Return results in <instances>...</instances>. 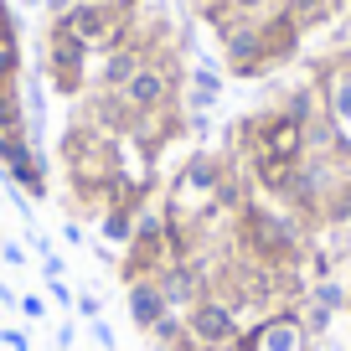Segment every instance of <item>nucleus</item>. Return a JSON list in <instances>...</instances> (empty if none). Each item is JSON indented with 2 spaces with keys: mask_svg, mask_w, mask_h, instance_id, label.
I'll list each match as a JSON object with an SVG mask.
<instances>
[{
  "mask_svg": "<svg viewBox=\"0 0 351 351\" xmlns=\"http://www.w3.org/2000/svg\"><path fill=\"white\" fill-rule=\"evenodd\" d=\"M305 248H310V228L285 207L248 197L232 212V253L263 263V269H305Z\"/></svg>",
  "mask_w": 351,
  "mask_h": 351,
  "instance_id": "1",
  "label": "nucleus"
},
{
  "mask_svg": "<svg viewBox=\"0 0 351 351\" xmlns=\"http://www.w3.org/2000/svg\"><path fill=\"white\" fill-rule=\"evenodd\" d=\"M181 83H186V67L171 62V52H160V57H150V62L119 88V99L130 104L134 119H155V114L181 109Z\"/></svg>",
  "mask_w": 351,
  "mask_h": 351,
  "instance_id": "2",
  "label": "nucleus"
},
{
  "mask_svg": "<svg viewBox=\"0 0 351 351\" xmlns=\"http://www.w3.org/2000/svg\"><path fill=\"white\" fill-rule=\"evenodd\" d=\"M52 165H47V145H32L26 130H0V181L26 191V202L52 197Z\"/></svg>",
  "mask_w": 351,
  "mask_h": 351,
  "instance_id": "3",
  "label": "nucleus"
},
{
  "mask_svg": "<svg viewBox=\"0 0 351 351\" xmlns=\"http://www.w3.org/2000/svg\"><path fill=\"white\" fill-rule=\"evenodd\" d=\"M62 26L88 47V52L104 57L109 47H119L124 36L134 32V11L119 5V0H73L67 16H62Z\"/></svg>",
  "mask_w": 351,
  "mask_h": 351,
  "instance_id": "4",
  "label": "nucleus"
},
{
  "mask_svg": "<svg viewBox=\"0 0 351 351\" xmlns=\"http://www.w3.org/2000/svg\"><path fill=\"white\" fill-rule=\"evenodd\" d=\"M232 171V155H217V150H191L186 160H181V171H176V181L165 186V202L181 212H202L212 207V197H217V186L228 181Z\"/></svg>",
  "mask_w": 351,
  "mask_h": 351,
  "instance_id": "5",
  "label": "nucleus"
},
{
  "mask_svg": "<svg viewBox=\"0 0 351 351\" xmlns=\"http://www.w3.org/2000/svg\"><path fill=\"white\" fill-rule=\"evenodd\" d=\"M88 47L77 42L73 32H67L62 21H47V32H42V77L52 83V93H83L88 88Z\"/></svg>",
  "mask_w": 351,
  "mask_h": 351,
  "instance_id": "6",
  "label": "nucleus"
},
{
  "mask_svg": "<svg viewBox=\"0 0 351 351\" xmlns=\"http://www.w3.org/2000/svg\"><path fill=\"white\" fill-rule=\"evenodd\" d=\"M315 346V336L305 330V320H300L295 305H274L263 310L258 320H248L238 336V346L232 351H310Z\"/></svg>",
  "mask_w": 351,
  "mask_h": 351,
  "instance_id": "7",
  "label": "nucleus"
},
{
  "mask_svg": "<svg viewBox=\"0 0 351 351\" xmlns=\"http://www.w3.org/2000/svg\"><path fill=\"white\" fill-rule=\"evenodd\" d=\"M243 326H248V320L222 295H202L197 305L186 310V330H191V341H197L202 351H232L238 336H243Z\"/></svg>",
  "mask_w": 351,
  "mask_h": 351,
  "instance_id": "8",
  "label": "nucleus"
},
{
  "mask_svg": "<svg viewBox=\"0 0 351 351\" xmlns=\"http://www.w3.org/2000/svg\"><path fill=\"white\" fill-rule=\"evenodd\" d=\"M320 83V104H326V119L341 130V140L351 145V52H330L315 67Z\"/></svg>",
  "mask_w": 351,
  "mask_h": 351,
  "instance_id": "9",
  "label": "nucleus"
},
{
  "mask_svg": "<svg viewBox=\"0 0 351 351\" xmlns=\"http://www.w3.org/2000/svg\"><path fill=\"white\" fill-rule=\"evenodd\" d=\"M150 57H160V52H150V47H145L140 36L130 32V36H124L119 47H109V52L99 57V67L88 73V83H93V88H109V93H119V88L130 83V77L140 73L145 62H150Z\"/></svg>",
  "mask_w": 351,
  "mask_h": 351,
  "instance_id": "10",
  "label": "nucleus"
},
{
  "mask_svg": "<svg viewBox=\"0 0 351 351\" xmlns=\"http://www.w3.org/2000/svg\"><path fill=\"white\" fill-rule=\"evenodd\" d=\"M155 285H160L165 305H171L176 315H186V310L197 305L202 295H212V285H207V269H202V258H186V263H165L160 274H155Z\"/></svg>",
  "mask_w": 351,
  "mask_h": 351,
  "instance_id": "11",
  "label": "nucleus"
},
{
  "mask_svg": "<svg viewBox=\"0 0 351 351\" xmlns=\"http://www.w3.org/2000/svg\"><path fill=\"white\" fill-rule=\"evenodd\" d=\"M222 88H228L222 67L207 62V57H197V62L186 67V83H181V109L186 114H212L222 104Z\"/></svg>",
  "mask_w": 351,
  "mask_h": 351,
  "instance_id": "12",
  "label": "nucleus"
},
{
  "mask_svg": "<svg viewBox=\"0 0 351 351\" xmlns=\"http://www.w3.org/2000/svg\"><path fill=\"white\" fill-rule=\"evenodd\" d=\"M124 310H130V326L140 330V336H150L155 320L171 315V305H165V295H160L155 279H130V285H124Z\"/></svg>",
  "mask_w": 351,
  "mask_h": 351,
  "instance_id": "13",
  "label": "nucleus"
},
{
  "mask_svg": "<svg viewBox=\"0 0 351 351\" xmlns=\"http://www.w3.org/2000/svg\"><path fill=\"white\" fill-rule=\"evenodd\" d=\"M274 109H279V114H289L300 130H305V124H315V119H326V104H320V83H315V77H300V83H289L285 93H279Z\"/></svg>",
  "mask_w": 351,
  "mask_h": 351,
  "instance_id": "14",
  "label": "nucleus"
},
{
  "mask_svg": "<svg viewBox=\"0 0 351 351\" xmlns=\"http://www.w3.org/2000/svg\"><path fill=\"white\" fill-rule=\"evenodd\" d=\"M134 212H140V207H130V202H109V207L99 212V232H104V243H109V248H130V238H134Z\"/></svg>",
  "mask_w": 351,
  "mask_h": 351,
  "instance_id": "15",
  "label": "nucleus"
},
{
  "mask_svg": "<svg viewBox=\"0 0 351 351\" xmlns=\"http://www.w3.org/2000/svg\"><path fill=\"white\" fill-rule=\"evenodd\" d=\"M300 300H310V305H320V310H330V315H341L346 310V279H310V289Z\"/></svg>",
  "mask_w": 351,
  "mask_h": 351,
  "instance_id": "16",
  "label": "nucleus"
},
{
  "mask_svg": "<svg viewBox=\"0 0 351 351\" xmlns=\"http://www.w3.org/2000/svg\"><path fill=\"white\" fill-rule=\"evenodd\" d=\"M0 130H26L21 83H0Z\"/></svg>",
  "mask_w": 351,
  "mask_h": 351,
  "instance_id": "17",
  "label": "nucleus"
},
{
  "mask_svg": "<svg viewBox=\"0 0 351 351\" xmlns=\"http://www.w3.org/2000/svg\"><path fill=\"white\" fill-rule=\"evenodd\" d=\"M295 310H300V320H305V330H310L315 341H326V336H330V326H336V315H330V310L310 305V300H295Z\"/></svg>",
  "mask_w": 351,
  "mask_h": 351,
  "instance_id": "18",
  "label": "nucleus"
},
{
  "mask_svg": "<svg viewBox=\"0 0 351 351\" xmlns=\"http://www.w3.org/2000/svg\"><path fill=\"white\" fill-rule=\"evenodd\" d=\"M222 11H228V16H243V21H263L274 5H269V0H228Z\"/></svg>",
  "mask_w": 351,
  "mask_h": 351,
  "instance_id": "19",
  "label": "nucleus"
},
{
  "mask_svg": "<svg viewBox=\"0 0 351 351\" xmlns=\"http://www.w3.org/2000/svg\"><path fill=\"white\" fill-rule=\"evenodd\" d=\"M16 47H21V21H16V11L5 5V11H0V52H16Z\"/></svg>",
  "mask_w": 351,
  "mask_h": 351,
  "instance_id": "20",
  "label": "nucleus"
},
{
  "mask_svg": "<svg viewBox=\"0 0 351 351\" xmlns=\"http://www.w3.org/2000/svg\"><path fill=\"white\" fill-rule=\"evenodd\" d=\"M73 310H77V320H99V315H104V300L93 295V289H77Z\"/></svg>",
  "mask_w": 351,
  "mask_h": 351,
  "instance_id": "21",
  "label": "nucleus"
},
{
  "mask_svg": "<svg viewBox=\"0 0 351 351\" xmlns=\"http://www.w3.org/2000/svg\"><path fill=\"white\" fill-rule=\"evenodd\" d=\"M0 346H5V351H32V336H26L21 326H5V330H0Z\"/></svg>",
  "mask_w": 351,
  "mask_h": 351,
  "instance_id": "22",
  "label": "nucleus"
},
{
  "mask_svg": "<svg viewBox=\"0 0 351 351\" xmlns=\"http://www.w3.org/2000/svg\"><path fill=\"white\" fill-rule=\"evenodd\" d=\"M16 310H21L26 320H47V300L42 295H21V305H16Z\"/></svg>",
  "mask_w": 351,
  "mask_h": 351,
  "instance_id": "23",
  "label": "nucleus"
},
{
  "mask_svg": "<svg viewBox=\"0 0 351 351\" xmlns=\"http://www.w3.org/2000/svg\"><path fill=\"white\" fill-rule=\"evenodd\" d=\"M0 258L11 263V269H21V263H26V248H21V243H11V238H0Z\"/></svg>",
  "mask_w": 351,
  "mask_h": 351,
  "instance_id": "24",
  "label": "nucleus"
},
{
  "mask_svg": "<svg viewBox=\"0 0 351 351\" xmlns=\"http://www.w3.org/2000/svg\"><path fill=\"white\" fill-rule=\"evenodd\" d=\"M47 295H52L57 305H73V300H77V289H67V279H47Z\"/></svg>",
  "mask_w": 351,
  "mask_h": 351,
  "instance_id": "25",
  "label": "nucleus"
},
{
  "mask_svg": "<svg viewBox=\"0 0 351 351\" xmlns=\"http://www.w3.org/2000/svg\"><path fill=\"white\" fill-rule=\"evenodd\" d=\"M42 279H67V263H62V253H47V258H42Z\"/></svg>",
  "mask_w": 351,
  "mask_h": 351,
  "instance_id": "26",
  "label": "nucleus"
},
{
  "mask_svg": "<svg viewBox=\"0 0 351 351\" xmlns=\"http://www.w3.org/2000/svg\"><path fill=\"white\" fill-rule=\"evenodd\" d=\"M88 330H93V341H99L104 351H114V330H109V320H104V315H99V320H88Z\"/></svg>",
  "mask_w": 351,
  "mask_h": 351,
  "instance_id": "27",
  "label": "nucleus"
},
{
  "mask_svg": "<svg viewBox=\"0 0 351 351\" xmlns=\"http://www.w3.org/2000/svg\"><path fill=\"white\" fill-rule=\"evenodd\" d=\"M62 238L73 243V248H83V243H88V232H83V222H62Z\"/></svg>",
  "mask_w": 351,
  "mask_h": 351,
  "instance_id": "28",
  "label": "nucleus"
},
{
  "mask_svg": "<svg viewBox=\"0 0 351 351\" xmlns=\"http://www.w3.org/2000/svg\"><path fill=\"white\" fill-rule=\"evenodd\" d=\"M73 341H77V326H73V320H62V326H57V346L73 351Z\"/></svg>",
  "mask_w": 351,
  "mask_h": 351,
  "instance_id": "29",
  "label": "nucleus"
},
{
  "mask_svg": "<svg viewBox=\"0 0 351 351\" xmlns=\"http://www.w3.org/2000/svg\"><path fill=\"white\" fill-rule=\"evenodd\" d=\"M0 305H5V310H16V305H21V295H16L11 285H0Z\"/></svg>",
  "mask_w": 351,
  "mask_h": 351,
  "instance_id": "30",
  "label": "nucleus"
},
{
  "mask_svg": "<svg viewBox=\"0 0 351 351\" xmlns=\"http://www.w3.org/2000/svg\"><path fill=\"white\" fill-rule=\"evenodd\" d=\"M336 238H341V258H351V228H341Z\"/></svg>",
  "mask_w": 351,
  "mask_h": 351,
  "instance_id": "31",
  "label": "nucleus"
},
{
  "mask_svg": "<svg viewBox=\"0 0 351 351\" xmlns=\"http://www.w3.org/2000/svg\"><path fill=\"white\" fill-rule=\"evenodd\" d=\"M228 0H197V11H222Z\"/></svg>",
  "mask_w": 351,
  "mask_h": 351,
  "instance_id": "32",
  "label": "nucleus"
},
{
  "mask_svg": "<svg viewBox=\"0 0 351 351\" xmlns=\"http://www.w3.org/2000/svg\"><path fill=\"white\" fill-rule=\"evenodd\" d=\"M21 5H32V11H42V5H47V0H21Z\"/></svg>",
  "mask_w": 351,
  "mask_h": 351,
  "instance_id": "33",
  "label": "nucleus"
},
{
  "mask_svg": "<svg viewBox=\"0 0 351 351\" xmlns=\"http://www.w3.org/2000/svg\"><path fill=\"white\" fill-rule=\"evenodd\" d=\"M119 5H130V11H140V5H145V0H119Z\"/></svg>",
  "mask_w": 351,
  "mask_h": 351,
  "instance_id": "34",
  "label": "nucleus"
},
{
  "mask_svg": "<svg viewBox=\"0 0 351 351\" xmlns=\"http://www.w3.org/2000/svg\"><path fill=\"white\" fill-rule=\"evenodd\" d=\"M346 315H351V279H346Z\"/></svg>",
  "mask_w": 351,
  "mask_h": 351,
  "instance_id": "35",
  "label": "nucleus"
},
{
  "mask_svg": "<svg viewBox=\"0 0 351 351\" xmlns=\"http://www.w3.org/2000/svg\"><path fill=\"white\" fill-rule=\"evenodd\" d=\"M269 5H274V11H285V5H289V0H269Z\"/></svg>",
  "mask_w": 351,
  "mask_h": 351,
  "instance_id": "36",
  "label": "nucleus"
},
{
  "mask_svg": "<svg viewBox=\"0 0 351 351\" xmlns=\"http://www.w3.org/2000/svg\"><path fill=\"white\" fill-rule=\"evenodd\" d=\"M326 5H330V11H341V0H326Z\"/></svg>",
  "mask_w": 351,
  "mask_h": 351,
  "instance_id": "37",
  "label": "nucleus"
},
{
  "mask_svg": "<svg viewBox=\"0 0 351 351\" xmlns=\"http://www.w3.org/2000/svg\"><path fill=\"white\" fill-rule=\"evenodd\" d=\"M5 5H11V0H0V11H5Z\"/></svg>",
  "mask_w": 351,
  "mask_h": 351,
  "instance_id": "38",
  "label": "nucleus"
},
{
  "mask_svg": "<svg viewBox=\"0 0 351 351\" xmlns=\"http://www.w3.org/2000/svg\"><path fill=\"white\" fill-rule=\"evenodd\" d=\"M52 351H67V346H52Z\"/></svg>",
  "mask_w": 351,
  "mask_h": 351,
  "instance_id": "39",
  "label": "nucleus"
},
{
  "mask_svg": "<svg viewBox=\"0 0 351 351\" xmlns=\"http://www.w3.org/2000/svg\"><path fill=\"white\" fill-rule=\"evenodd\" d=\"M0 238H5V232H0Z\"/></svg>",
  "mask_w": 351,
  "mask_h": 351,
  "instance_id": "40",
  "label": "nucleus"
}]
</instances>
